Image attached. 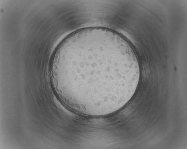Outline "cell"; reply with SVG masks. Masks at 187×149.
Listing matches in <instances>:
<instances>
[{"mask_svg": "<svg viewBox=\"0 0 187 149\" xmlns=\"http://www.w3.org/2000/svg\"><path fill=\"white\" fill-rule=\"evenodd\" d=\"M51 77L60 98L69 106L100 115L129 101L140 69L127 43L115 33L94 29L74 35L57 49Z\"/></svg>", "mask_w": 187, "mask_h": 149, "instance_id": "obj_1", "label": "cell"}]
</instances>
